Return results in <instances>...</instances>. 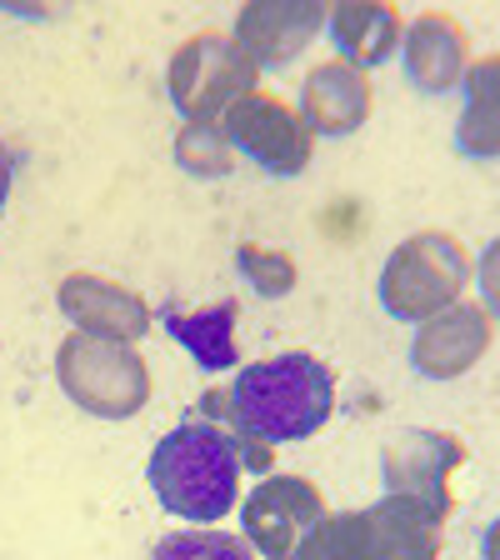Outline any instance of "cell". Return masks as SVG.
I'll return each instance as SVG.
<instances>
[{"instance_id": "cell-12", "label": "cell", "mask_w": 500, "mask_h": 560, "mask_svg": "<svg viewBox=\"0 0 500 560\" xmlns=\"http://www.w3.org/2000/svg\"><path fill=\"white\" fill-rule=\"evenodd\" d=\"M361 530L371 560H435L441 550V521L406 495H385L381 505L361 511Z\"/></svg>"}, {"instance_id": "cell-13", "label": "cell", "mask_w": 500, "mask_h": 560, "mask_svg": "<svg viewBox=\"0 0 500 560\" xmlns=\"http://www.w3.org/2000/svg\"><path fill=\"white\" fill-rule=\"evenodd\" d=\"M301 110H305V130L315 136H350L371 110V81L350 66H321L305 75L301 91Z\"/></svg>"}, {"instance_id": "cell-7", "label": "cell", "mask_w": 500, "mask_h": 560, "mask_svg": "<svg viewBox=\"0 0 500 560\" xmlns=\"http://www.w3.org/2000/svg\"><path fill=\"white\" fill-rule=\"evenodd\" d=\"M326 515L321 490L301 476H270L245 501V536L266 560H291V550L311 536V525Z\"/></svg>"}, {"instance_id": "cell-3", "label": "cell", "mask_w": 500, "mask_h": 560, "mask_svg": "<svg viewBox=\"0 0 500 560\" xmlns=\"http://www.w3.org/2000/svg\"><path fill=\"white\" fill-rule=\"evenodd\" d=\"M60 385L75 406L95 410V416H136L151 396V375L140 365V355L126 340L111 336H91V330H75V336L60 346Z\"/></svg>"}, {"instance_id": "cell-2", "label": "cell", "mask_w": 500, "mask_h": 560, "mask_svg": "<svg viewBox=\"0 0 500 560\" xmlns=\"http://www.w3.org/2000/svg\"><path fill=\"white\" fill-rule=\"evenodd\" d=\"M151 490L181 521H221L241 495V451L210 420H186L151 451Z\"/></svg>"}, {"instance_id": "cell-19", "label": "cell", "mask_w": 500, "mask_h": 560, "mask_svg": "<svg viewBox=\"0 0 500 560\" xmlns=\"http://www.w3.org/2000/svg\"><path fill=\"white\" fill-rule=\"evenodd\" d=\"M5 196H11V155L0 145V210H5Z\"/></svg>"}, {"instance_id": "cell-10", "label": "cell", "mask_w": 500, "mask_h": 560, "mask_svg": "<svg viewBox=\"0 0 500 560\" xmlns=\"http://www.w3.org/2000/svg\"><path fill=\"white\" fill-rule=\"evenodd\" d=\"M326 25V11L321 5H291V0H270V5H251L235 21V35H241V56L251 66H286L305 50L315 31Z\"/></svg>"}, {"instance_id": "cell-9", "label": "cell", "mask_w": 500, "mask_h": 560, "mask_svg": "<svg viewBox=\"0 0 500 560\" xmlns=\"http://www.w3.org/2000/svg\"><path fill=\"white\" fill-rule=\"evenodd\" d=\"M486 346H490V311H480V305H445L441 315L420 320L410 361L431 381H451V375H466L486 355Z\"/></svg>"}, {"instance_id": "cell-6", "label": "cell", "mask_w": 500, "mask_h": 560, "mask_svg": "<svg viewBox=\"0 0 500 560\" xmlns=\"http://www.w3.org/2000/svg\"><path fill=\"white\" fill-rule=\"evenodd\" d=\"M221 136L235 151H245L251 161H260L276 175H295L311 161V130L305 120H295V110L276 95L245 91L241 101L221 116Z\"/></svg>"}, {"instance_id": "cell-1", "label": "cell", "mask_w": 500, "mask_h": 560, "mask_svg": "<svg viewBox=\"0 0 500 560\" xmlns=\"http://www.w3.org/2000/svg\"><path fill=\"white\" fill-rule=\"evenodd\" d=\"M336 410V375L305 350L276 355V361L245 365L231 390H210L200 400V416L231 420L241 435L260 445H291L315 435Z\"/></svg>"}, {"instance_id": "cell-5", "label": "cell", "mask_w": 500, "mask_h": 560, "mask_svg": "<svg viewBox=\"0 0 500 560\" xmlns=\"http://www.w3.org/2000/svg\"><path fill=\"white\" fill-rule=\"evenodd\" d=\"M256 85V66L221 35H196L171 60V101L190 116V126L221 120Z\"/></svg>"}, {"instance_id": "cell-4", "label": "cell", "mask_w": 500, "mask_h": 560, "mask_svg": "<svg viewBox=\"0 0 500 560\" xmlns=\"http://www.w3.org/2000/svg\"><path fill=\"white\" fill-rule=\"evenodd\" d=\"M466 270H470V260L451 235L426 231L385 260L381 301H385V311L400 315V320H431V315H441L445 305L461 295Z\"/></svg>"}, {"instance_id": "cell-18", "label": "cell", "mask_w": 500, "mask_h": 560, "mask_svg": "<svg viewBox=\"0 0 500 560\" xmlns=\"http://www.w3.org/2000/svg\"><path fill=\"white\" fill-rule=\"evenodd\" d=\"M235 266L245 270V280L256 285L260 295H286L295 285V260L280 256V250H260V245H241L235 250Z\"/></svg>"}, {"instance_id": "cell-14", "label": "cell", "mask_w": 500, "mask_h": 560, "mask_svg": "<svg viewBox=\"0 0 500 560\" xmlns=\"http://www.w3.org/2000/svg\"><path fill=\"white\" fill-rule=\"evenodd\" d=\"M330 25V46L340 56L361 60V66H381L396 56L400 46V15L391 5H371V0H346L326 15Z\"/></svg>"}, {"instance_id": "cell-16", "label": "cell", "mask_w": 500, "mask_h": 560, "mask_svg": "<svg viewBox=\"0 0 500 560\" xmlns=\"http://www.w3.org/2000/svg\"><path fill=\"white\" fill-rule=\"evenodd\" d=\"M165 330H171L181 346L196 355L206 371H225L235 365V301L206 305V311H181V305H165Z\"/></svg>"}, {"instance_id": "cell-11", "label": "cell", "mask_w": 500, "mask_h": 560, "mask_svg": "<svg viewBox=\"0 0 500 560\" xmlns=\"http://www.w3.org/2000/svg\"><path fill=\"white\" fill-rule=\"evenodd\" d=\"M60 311L91 336H111V340H136L140 330L151 326V311L136 291H120L116 280L101 276H70L60 285Z\"/></svg>"}, {"instance_id": "cell-15", "label": "cell", "mask_w": 500, "mask_h": 560, "mask_svg": "<svg viewBox=\"0 0 500 560\" xmlns=\"http://www.w3.org/2000/svg\"><path fill=\"white\" fill-rule=\"evenodd\" d=\"M466 66V35L445 15H420L406 35V70L420 91H451Z\"/></svg>"}, {"instance_id": "cell-17", "label": "cell", "mask_w": 500, "mask_h": 560, "mask_svg": "<svg viewBox=\"0 0 500 560\" xmlns=\"http://www.w3.org/2000/svg\"><path fill=\"white\" fill-rule=\"evenodd\" d=\"M151 560H256L251 540L225 536V530H181L155 546Z\"/></svg>"}, {"instance_id": "cell-8", "label": "cell", "mask_w": 500, "mask_h": 560, "mask_svg": "<svg viewBox=\"0 0 500 560\" xmlns=\"http://www.w3.org/2000/svg\"><path fill=\"white\" fill-rule=\"evenodd\" d=\"M466 460L455 435H431V431H406L396 435V445L385 451V486L391 495H406V501L426 505L435 521H445L451 511V470Z\"/></svg>"}]
</instances>
